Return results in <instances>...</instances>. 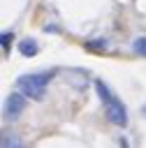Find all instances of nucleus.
<instances>
[{"label":"nucleus","instance_id":"f257e3e1","mask_svg":"<svg viewBox=\"0 0 146 148\" xmlns=\"http://www.w3.org/2000/svg\"><path fill=\"white\" fill-rule=\"evenodd\" d=\"M95 92H97V97H100V102H102V106H104L107 120H109L111 125H116V127H125V125H127V109H125V104L121 102V97H116V92H114L102 79L95 81Z\"/></svg>","mask_w":146,"mask_h":148},{"label":"nucleus","instance_id":"f03ea898","mask_svg":"<svg viewBox=\"0 0 146 148\" xmlns=\"http://www.w3.org/2000/svg\"><path fill=\"white\" fill-rule=\"evenodd\" d=\"M56 76V69H49V72H32V74H23L16 79V88L30 97V99H42L44 92H46V86L51 83V79Z\"/></svg>","mask_w":146,"mask_h":148},{"label":"nucleus","instance_id":"7ed1b4c3","mask_svg":"<svg viewBox=\"0 0 146 148\" xmlns=\"http://www.w3.org/2000/svg\"><path fill=\"white\" fill-rule=\"evenodd\" d=\"M23 109H25V95H23L21 90L9 92L7 99H5V118H7V120H16V118L23 113Z\"/></svg>","mask_w":146,"mask_h":148},{"label":"nucleus","instance_id":"20e7f679","mask_svg":"<svg viewBox=\"0 0 146 148\" xmlns=\"http://www.w3.org/2000/svg\"><path fill=\"white\" fill-rule=\"evenodd\" d=\"M19 53H21L23 58H35V56L39 53V44H37L32 37H25V39L19 42Z\"/></svg>","mask_w":146,"mask_h":148},{"label":"nucleus","instance_id":"39448f33","mask_svg":"<svg viewBox=\"0 0 146 148\" xmlns=\"http://www.w3.org/2000/svg\"><path fill=\"white\" fill-rule=\"evenodd\" d=\"M12 39H14L12 30H5V32L0 35V46H2V53H5V56H7V53H9V49H12Z\"/></svg>","mask_w":146,"mask_h":148},{"label":"nucleus","instance_id":"423d86ee","mask_svg":"<svg viewBox=\"0 0 146 148\" xmlns=\"http://www.w3.org/2000/svg\"><path fill=\"white\" fill-rule=\"evenodd\" d=\"M86 49H88V51H95V53L107 51V39H88V42H86Z\"/></svg>","mask_w":146,"mask_h":148},{"label":"nucleus","instance_id":"0eeeda50","mask_svg":"<svg viewBox=\"0 0 146 148\" xmlns=\"http://www.w3.org/2000/svg\"><path fill=\"white\" fill-rule=\"evenodd\" d=\"M132 49H134V53H139V56L146 58V37H137L132 42Z\"/></svg>","mask_w":146,"mask_h":148},{"label":"nucleus","instance_id":"6e6552de","mask_svg":"<svg viewBox=\"0 0 146 148\" xmlns=\"http://www.w3.org/2000/svg\"><path fill=\"white\" fill-rule=\"evenodd\" d=\"M2 148H25L16 136H5L2 139Z\"/></svg>","mask_w":146,"mask_h":148},{"label":"nucleus","instance_id":"1a4fd4ad","mask_svg":"<svg viewBox=\"0 0 146 148\" xmlns=\"http://www.w3.org/2000/svg\"><path fill=\"white\" fill-rule=\"evenodd\" d=\"M121 146H123V148H127V139H121Z\"/></svg>","mask_w":146,"mask_h":148},{"label":"nucleus","instance_id":"9d476101","mask_svg":"<svg viewBox=\"0 0 146 148\" xmlns=\"http://www.w3.org/2000/svg\"><path fill=\"white\" fill-rule=\"evenodd\" d=\"M141 113H144V116H146V106H144V109H141Z\"/></svg>","mask_w":146,"mask_h":148}]
</instances>
